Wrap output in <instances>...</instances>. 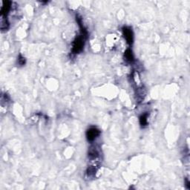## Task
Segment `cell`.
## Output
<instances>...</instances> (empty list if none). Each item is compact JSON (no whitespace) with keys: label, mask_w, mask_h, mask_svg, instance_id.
<instances>
[{"label":"cell","mask_w":190,"mask_h":190,"mask_svg":"<svg viewBox=\"0 0 190 190\" xmlns=\"http://www.w3.org/2000/svg\"><path fill=\"white\" fill-rule=\"evenodd\" d=\"M87 35L88 34L82 33V34L75 38L73 43H72V53L74 54H77L82 51L84 46H85V40H86V37H87Z\"/></svg>","instance_id":"obj_1"},{"label":"cell","mask_w":190,"mask_h":190,"mask_svg":"<svg viewBox=\"0 0 190 190\" xmlns=\"http://www.w3.org/2000/svg\"><path fill=\"white\" fill-rule=\"evenodd\" d=\"M100 134V131L96 127H91L86 131V138L89 141L92 142Z\"/></svg>","instance_id":"obj_2"},{"label":"cell","mask_w":190,"mask_h":190,"mask_svg":"<svg viewBox=\"0 0 190 190\" xmlns=\"http://www.w3.org/2000/svg\"><path fill=\"white\" fill-rule=\"evenodd\" d=\"M123 33L124 37L126 39V42L131 45L134 41V33H133L132 30L129 27H123Z\"/></svg>","instance_id":"obj_3"},{"label":"cell","mask_w":190,"mask_h":190,"mask_svg":"<svg viewBox=\"0 0 190 190\" xmlns=\"http://www.w3.org/2000/svg\"><path fill=\"white\" fill-rule=\"evenodd\" d=\"M99 156V152L97 148L95 146H93L90 148L89 151V157L90 159H96Z\"/></svg>","instance_id":"obj_4"},{"label":"cell","mask_w":190,"mask_h":190,"mask_svg":"<svg viewBox=\"0 0 190 190\" xmlns=\"http://www.w3.org/2000/svg\"><path fill=\"white\" fill-rule=\"evenodd\" d=\"M124 57L126 58V60L129 63H132L134 61V55L132 54V51H131V49H127L124 54Z\"/></svg>","instance_id":"obj_5"},{"label":"cell","mask_w":190,"mask_h":190,"mask_svg":"<svg viewBox=\"0 0 190 190\" xmlns=\"http://www.w3.org/2000/svg\"><path fill=\"white\" fill-rule=\"evenodd\" d=\"M140 124L142 126H146L148 124V114H143L139 118Z\"/></svg>","instance_id":"obj_6"},{"label":"cell","mask_w":190,"mask_h":190,"mask_svg":"<svg viewBox=\"0 0 190 190\" xmlns=\"http://www.w3.org/2000/svg\"><path fill=\"white\" fill-rule=\"evenodd\" d=\"M18 63L20 65H23L25 63V58L22 55H19V58H18Z\"/></svg>","instance_id":"obj_7"},{"label":"cell","mask_w":190,"mask_h":190,"mask_svg":"<svg viewBox=\"0 0 190 190\" xmlns=\"http://www.w3.org/2000/svg\"><path fill=\"white\" fill-rule=\"evenodd\" d=\"M186 186L187 187V189H189L190 186H189V182L188 180H186Z\"/></svg>","instance_id":"obj_8"}]
</instances>
